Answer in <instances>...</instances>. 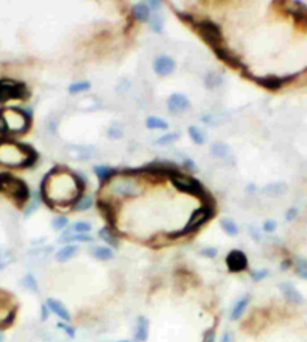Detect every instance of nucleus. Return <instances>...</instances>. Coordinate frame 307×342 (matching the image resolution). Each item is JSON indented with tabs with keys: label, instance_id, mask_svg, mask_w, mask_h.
<instances>
[{
	"label": "nucleus",
	"instance_id": "nucleus-50",
	"mask_svg": "<svg viewBox=\"0 0 307 342\" xmlns=\"http://www.w3.org/2000/svg\"><path fill=\"white\" fill-rule=\"evenodd\" d=\"M49 315H50V309H49V306L44 303V304H41V319L43 321H46L47 318H49Z\"/></svg>",
	"mask_w": 307,
	"mask_h": 342
},
{
	"label": "nucleus",
	"instance_id": "nucleus-5",
	"mask_svg": "<svg viewBox=\"0 0 307 342\" xmlns=\"http://www.w3.org/2000/svg\"><path fill=\"white\" fill-rule=\"evenodd\" d=\"M169 178H170L172 184L178 190H181L184 193H188V195H193V196H197V198H202V199L206 198V193H205L203 186L194 177L181 174L179 170H176V172H172L169 175Z\"/></svg>",
	"mask_w": 307,
	"mask_h": 342
},
{
	"label": "nucleus",
	"instance_id": "nucleus-33",
	"mask_svg": "<svg viewBox=\"0 0 307 342\" xmlns=\"http://www.w3.org/2000/svg\"><path fill=\"white\" fill-rule=\"evenodd\" d=\"M91 88V83L86 82V80H79V82H74L68 86V91L70 94H79V92H85Z\"/></svg>",
	"mask_w": 307,
	"mask_h": 342
},
{
	"label": "nucleus",
	"instance_id": "nucleus-30",
	"mask_svg": "<svg viewBox=\"0 0 307 342\" xmlns=\"http://www.w3.org/2000/svg\"><path fill=\"white\" fill-rule=\"evenodd\" d=\"M205 85L209 89L218 88L220 85H223V76L220 73H209L205 79Z\"/></svg>",
	"mask_w": 307,
	"mask_h": 342
},
{
	"label": "nucleus",
	"instance_id": "nucleus-17",
	"mask_svg": "<svg viewBox=\"0 0 307 342\" xmlns=\"http://www.w3.org/2000/svg\"><path fill=\"white\" fill-rule=\"evenodd\" d=\"M248 77L254 79L260 86H263V88H266L269 91H275V89H280L281 85L284 82H287V79H293L295 74L293 76H289L286 79H280V77H274V76H269V77H254V76H250V74H248Z\"/></svg>",
	"mask_w": 307,
	"mask_h": 342
},
{
	"label": "nucleus",
	"instance_id": "nucleus-38",
	"mask_svg": "<svg viewBox=\"0 0 307 342\" xmlns=\"http://www.w3.org/2000/svg\"><path fill=\"white\" fill-rule=\"evenodd\" d=\"M91 229H92V225L89 222H76L73 226V232H77V234H89Z\"/></svg>",
	"mask_w": 307,
	"mask_h": 342
},
{
	"label": "nucleus",
	"instance_id": "nucleus-48",
	"mask_svg": "<svg viewBox=\"0 0 307 342\" xmlns=\"http://www.w3.org/2000/svg\"><path fill=\"white\" fill-rule=\"evenodd\" d=\"M0 134L2 136H8V133H7V124H5V118H4V112H2V109H0Z\"/></svg>",
	"mask_w": 307,
	"mask_h": 342
},
{
	"label": "nucleus",
	"instance_id": "nucleus-46",
	"mask_svg": "<svg viewBox=\"0 0 307 342\" xmlns=\"http://www.w3.org/2000/svg\"><path fill=\"white\" fill-rule=\"evenodd\" d=\"M202 342H215V330H214V328H208V330L203 333Z\"/></svg>",
	"mask_w": 307,
	"mask_h": 342
},
{
	"label": "nucleus",
	"instance_id": "nucleus-36",
	"mask_svg": "<svg viewBox=\"0 0 307 342\" xmlns=\"http://www.w3.org/2000/svg\"><path fill=\"white\" fill-rule=\"evenodd\" d=\"M295 271L299 277L307 279V259L302 258H296L295 261Z\"/></svg>",
	"mask_w": 307,
	"mask_h": 342
},
{
	"label": "nucleus",
	"instance_id": "nucleus-21",
	"mask_svg": "<svg viewBox=\"0 0 307 342\" xmlns=\"http://www.w3.org/2000/svg\"><path fill=\"white\" fill-rule=\"evenodd\" d=\"M94 172L97 174L100 183L104 184L107 180H110L112 177H115L118 174V170L110 167V166H107V164H97V166H94Z\"/></svg>",
	"mask_w": 307,
	"mask_h": 342
},
{
	"label": "nucleus",
	"instance_id": "nucleus-51",
	"mask_svg": "<svg viewBox=\"0 0 307 342\" xmlns=\"http://www.w3.org/2000/svg\"><path fill=\"white\" fill-rule=\"evenodd\" d=\"M220 342H233V334H232V331L226 330V331L223 333V336H221V340H220Z\"/></svg>",
	"mask_w": 307,
	"mask_h": 342
},
{
	"label": "nucleus",
	"instance_id": "nucleus-9",
	"mask_svg": "<svg viewBox=\"0 0 307 342\" xmlns=\"http://www.w3.org/2000/svg\"><path fill=\"white\" fill-rule=\"evenodd\" d=\"M17 313V304L13 300V295L7 291L0 289V328H5L13 324Z\"/></svg>",
	"mask_w": 307,
	"mask_h": 342
},
{
	"label": "nucleus",
	"instance_id": "nucleus-13",
	"mask_svg": "<svg viewBox=\"0 0 307 342\" xmlns=\"http://www.w3.org/2000/svg\"><path fill=\"white\" fill-rule=\"evenodd\" d=\"M190 100L184 94H172L167 100V109L170 113H182L190 109Z\"/></svg>",
	"mask_w": 307,
	"mask_h": 342
},
{
	"label": "nucleus",
	"instance_id": "nucleus-47",
	"mask_svg": "<svg viewBox=\"0 0 307 342\" xmlns=\"http://www.w3.org/2000/svg\"><path fill=\"white\" fill-rule=\"evenodd\" d=\"M38 207H40V199H38V198H35V199L29 204V207H26L25 214H26V216H31V214H32V213L38 208Z\"/></svg>",
	"mask_w": 307,
	"mask_h": 342
},
{
	"label": "nucleus",
	"instance_id": "nucleus-16",
	"mask_svg": "<svg viewBox=\"0 0 307 342\" xmlns=\"http://www.w3.org/2000/svg\"><path fill=\"white\" fill-rule=\"evenodd\" d=\"M149 337V319L145 315L137 316L134 325V340L136 342H146Z\"/></svg>",
	"mask_w": 307,
	"mask_h": 342
},
{
	"label": "nucleus",
	"instance_id": "nucleus-18",
	"mask_svg": "<svg viewBox=\"0 0 307 342\" xmlns=\"http://www.w3.org/2000/svg\"><path fill=\"white\" fill-rule=\"evenodd\" d=\"M280 291H281V294H283V297L287 300V301H290V303H295V304H301L302 301H304V297H302V294L292 285V283H289V282H283V283H280Z\"/></svg>",
	"mask_w": 307,
	"mask_h": 342
},
{
	"label": "nucleus",
	"instance_id": "nucleus-32",
	"mask_svg": "<svg viewBox=\"0 0 307 342\" xmlns=\"http://www.w3.org/2000/svg\"><path fill=\"white\" fill-rule=\"evenodd\" d=\"M92 204H94V201H92V198L91 196H80L79 199H77V202L74 204V210H77V211H85V210H89L91 207H92Z\"/></svg>",
	"mask_w": 307,
	"mask_h": 342
},
{
	"label": "nucleus",
	"instance_id": "nucleus-43",
	"mask_svg": "<svg viewBox=\"0 0 307 342\" xmlns=\"http://www.w3.org/2000/svg\"><path fill=\"white\" fill-rule=\"evenodd\" d=\"M58 327H59L61 330H64L67 336L76 337V328H74L73 325H70L68 322H65V321H64V322H58Z\"/></svg>",
	"mask_w": 307,
	"mask_h": 342
},
{
	"label": "nucleus",
	"instance_id": "nucleus-25",
	"mask_svg": "<svg viewBox=\"0 0 307 342\" xmlns=\"http://www.w3.org/2000/svg\"><path fill=\"white\" fill-rule=\"evenodd\" d=\"M133 16L136 17V20L139 22H149L151 14H149V8L146 4H136L133 7Z\"/></svg>",
	"mask_w": 307,
	"mask_h": 342
},
{
	"label": "nucleus",
	"instance_id": "nucleus-15",
	"mask_svg": "<svg viewBox=\"0 0 307 342\" xmlns=\"http://www.w3.org/2000/svg\"><path fill=\"white\" fill-rule=\"evenodd\" d=\"M46 304L49 306L50 312H53L55 315H58L62 321H65V322H70L71 321V313H70V310L67 309V306L61 300L50 297V298H47Z\"/></svg>",
	"mask_w": 307,
	"mask_h": 342
},
{
	"label": "nucleus",
	"instance_id": "nucleus-37",
	"mask_svg": "<svg viewBox=\"0 0 307 342\" xmlns=\"http://www.w3.org/2000/svg\"><path fill=\"white\" fill-rule=\"evenodd\" d=\"M178 137H179V133H167V134L160 136L155 143L157 145H169V143H173L175 140H178Z\"/></svg>",
	"mask_w": 307,
	"mask_h": 342
},
{
	"label": "nucleus",
	"instance_id": "nucleus-10",
	"mask_svg": "<svg viewBox=\"0 0 307 342\" xmlns=\"http://www.w3.org/2000/svg\"><path fill=\"white\" fill-rule=\"evenodd\" d=\"M113 190L115 193L121 195V196H128V198H134V196H139L142 189L137 186V183L131 178H118L115 183H113Z\"/></svg>",
	"mask_w": 307,
	"mask_h": 342
},
{
	"label": "nucleus",
	"instance_id": "nucleus-14",
	"mask_svg": "<svg viewBox=\"0 0 307 342\" xmlns=\"http://www.w3.org/2000/svg\"><path fill=\"white\" fill-rule=\"evenodd\" d=\"M214 52H215L217 56H218L223 62H226L229 67H232V68H235V70H238V68L245 70V65L241 62V59H239L236 55H233L232 52H229L227 49H224V47H217V49H214Z\"/></svg>",
	"mask_w": 307,
	"mask_h": 342
},
{
	"label": "nucleus",
	"instance_id": "nucleus-34",
	"mask_svg": "<svg viewBox=\"0 0 307 342\" xmlns=\"http://www.w3.org/2000/svg\"><path fill=\"white\" fill-rule=\"evenodd\" d=\"M149 23H151V29L157 34H161L163 31V25H164V20L160 14H154L151 19H149Z\"/></svg>",
	"mask_w": 307,
	"mask_h": 342
},
{
	"label": "nucleus",
	"instance_id": "nucleus-4",
	"mask_svg": "<svg viewBox=\"0 0 307 342\" xmlns=\"http://www.w3.org/2000/svg\"><path fill=\"white\" fill-rule=\"evenodd\" d=\"M4 118L8 134H23L32 124V116L28 110L20 107H4Z\"/></svg>",
	"mask_w": 307,
	"mask_h": 342
},
{
	"label": "nucleus",
	"instance_id": "nucleus-12",
	"mask_svg": "<svg viewBox=\"0 0 307 342\" xmlns=\"http://www.w3.org/2000/svg\"><path fill=\"white\" fill-rule=\"evenodd\" d=\"M176 62L173 58L166 56V55H160L154 59V71L158 76H169L175 71Z\"/></svg>",
	"mask_w": 307,
	"mask_h": 342
},
{
	"label": "nucleus",
	"instance_id": "nucleus-3",
	"mask_svg": "<svg viewBox=\"0 0 307 342\" xmlns=\"http://www.w3.org/2000/svg\"><path fill=\"white\" fill-rule=\"evenodd\" d=\"M0 193L14 199L20 205L28 202L31 198L28 184L10 172H0Z\"/></svg>",
	"mask_w": 307,
	"mask_h": 342
},
{
	"label": "nucleus",
	"instance_id": "nucleus-31",
	"mask_svg": "<svg viewBox=\"0 0 307 342\" xmlns=\"http://www.w3.org/2000/svg\"><path fill=\"white\" fill-rule=\"evenodd\" d=\"M14 261V253L10 249H0V270H4Z\"/></svg>",
	"mask_w": 307,
	"mask_h": 342
},
{
	"label": "nucleus",
	"instance_id": "nucleus-55",
	"mask_svg": "<svg viewBox=\"0 0 307 342\" xmlns=\"http://www.w3.org/2000/svg\"><path fill=\"white\" fill-rule=\"evenodd\" d=\"M290 265H292V261H290V259H284V261L281 262L280 268H281V270H287V268H289Z\"/></svg>",
	"mask_w": 307,
	"mask_h": 342
},
{
	"label": "nucleus",
	"instance_id": "nucleus-27",
	"mask_svg": "<svg viewBox=\"0 0 307 342\" xmlns=\"http://www.w3.org/2000/svg\"><path fill=\"white\" fill-rule=\"evenodd\" d=\"M220 226H221V229H223L227 235H230V237H235V235H238V232H239L238 225H236L232 219H221V220H220Z\"/></svg>",
	"mask_w": 307,
	"mask_h": 342
},
{
	"label": "nucleus",
	"instance_id": "nucleus-1",
	"mask_svg": "<svg viewBox=\"0 0 307 342\" xmlns=\"http://www.w3.org/2000/svg\"><path fill=\"white\" fill-rule=\"evenodd\" d=\"M58 187L59 190L43 198L50 207H53L55 204L68 205V204L77 202V199L82 196L85 183H82L77 175H74L65 167L56 166L44 177L41 183V189H58Z\"/></svg>",
	"mask_w": 307,
	"mask_h": 342
},
{
	"label": "nucleus",
	"instance_id": "nucleus-19",
	"mask_svg": "<svg viewBox=\"0 0 307 342\" xmlns=\"http://www.w3.org/2000/svg\"><path fill=\"white\" fill-rule=\"evenodd\" d=\"M248 303H250V295H248V294H245V295H242L241 298H238V300L235 301L232 310H230V319H232V321L239 319V318L242 316V313L245 312Z\"/></svg>",
	"mask_w": 307,
	"mask_h": 342
},
{
	"label": "nucleus",
	"instance_id": "nucleus-57",
	"mask_svg": "<svg viewBox=\"0 0 307 342\" xmlns=\"http://www.w3.org/2000/svg\"><path fill=\"white\" fill-rule=\"evenodd\" d=\"M118 342H133V340H127V339H122V340H118Z\"/></svg>",
	"mask_w": 307,
	"mask_h": 342
},
{
	"label": "nucleus",
	"instance_id": "nucleus-41",
	"mask_svg": "<svg viewBox=\"0 0 307 342\" xmlns=\"http://www.w3.org/2000/svg\"><path fill=\"white\" fill-rule=\"evenodd\" d=\"M284 190H286V186H284L283 183L269 184V186H266V187L263 189V192H265V193H275V195H278V193H283Z\"/></svg>",
	"mask_w": 307,
	"mask_h": 342
},
{
	"label": "nucleus",
	"instance_id": "nucleus-6",
	"mask_svg": "<svg viewBox=\"0 0 307 342\" xmlns=\"http://www.w3.org/2000/svg\"><path fill=\"white\" fill-rule=\"evenodd\" d=\"M31 92L23 82L13 79H0V103H7L11 100H28Z\"/></svg>",
	"mask_w": 307,
	"mask_h": 342
},
{
	"label": "nucleus",
	"instance_id": "nucleus-24",
	"mask_svg": "<svg viewBox=\"0 0 307 342\" xmlns=\"http://www.w3.org/2000/svg\"><path fill=\"white\" fill-rule=\"evenodd\" d=\"M91 255L100 261H110L115 256L112 247H109V246H97L91 250Z\"/></svg>",
	"mask_w": 307,
	"mask_h": 342
},
{
	"label": "nucleus",
	"instance_id": "nucleus-49",
	"mask_svg": "<svg viewBox=\"0 0 307 342\" xmlns=\"http://www.w3.org/2000/svg\"><path fill=\"white\" fill-rule=\"evenodd\" d=\"M296 216H298V210H296V208H289L287 213H286V216H284V219H286L287 222H292V220H295Z\"/></svg>",
	"mask_w": 307,
	"mask_h": 342
},
{
	"label": "nucleus",
	"instance_id": "nucleus-56",
	"mask_svg": "<svg viewBox=\"0 0 307 342\" xmlns=\"http://www.w3.org/2000/svg\"><path fill=\"white\" fill-rule=\"evenodd\" d=\"M5 340V336H4V333H0V342H4Z\"/></svg>",
	"mask_w": 307,
	"mask_h": 342
},
{
	"label": "nucleus",
	"instance_id": "nucleus-54",
	"mask_svg": "<svg viewBox=\"0 0 307 342\" xmlns=\"http://www.w3.org/2000/svg\"><path fill=\"white\" fill-rule=\"evenodd\" d=\"M184 166L187 167V169H191V170H194L196 169V164H194V161L193 160H184Z\"/></svg>",
	"mask_w": 307,
	"mask_h": 342
},
{
	"label": "nucleus",
	"instance_id": "nucleus-26",
	"mask_svg": "<svg viewBox=\"0 0 307 342\" xmlns=\"http://www.w3.org/2000/svg\"><path fill=\"white\" fill-rule=\"evenodd\" d=\"M230 148L229 145H226L224 142H215L211 145V155L212 157H217V158H223L229 154Z\"/></svg>",
	"mask_w": 307,
	"mask_h": 342
},
{
	"label": "nucleus",
	"instance_id": "nucleus-23",
	"mask_svg": "<svg viewBox=\"0 0 307 342\" xmlns=\"http://www.w3.org/2000/svg\"><path fill=\"white\" fill-rule=\"evenodd\" d=\"M98 237L109 246L112 247H118L119 246V240H118V235L112 232V229L109 226H104L98 231Z\"/></svg>",
	"mask_w": 307,
	"mask_h": 342
},
{
	"label": "nucleus",
	"instance_id": "nucleus-2",
	"mask_svg": "<svg viewBox=\"0 0 307 342\" xmlns=\"http://www.w3.org/2000/svg\"><path fill=\"white\" fill-rule=\"evenodd\" d=\"M38 160V152L11 137L0 136V164L10 167H29Z\"/></svg>",
	"mask_w": 307,
	"mask_h": 342
},
{
	"label": "nucleus",
	"instance_id": "nucleus-11",
	"mask_svg": "<svg viewBox=\"0 0 307 342\" xmlns=\"http://www.w3.org/2000/svg\"><path fill=\"white\" fill-rule=\"evenodd\" d=\"M226 265L230 273H239L244 271L248 267V259L242 250H230L226 256Z\"/></svg>",
	"mask_w": 307,
	"mask_h": 342
},
{
	"label": "nucleus",
	"instance_id": "nucleus-44",
	"mask_svg": "<svg viewBox=\"0 0 307 342\" xmlns=\"http://www.w3.org/2000/svg\"><path fill=\"white\" fill-rule=\"evenodd\" d=\"M262 229H263L265 232H268V234L274 232V231L277 229V223H275V220H272V219L265 220V222H263V225H262Z\"/></svg>",
	"mask_w": 307,
	"mask_h": 342
},
{
	"label": "nucleus",
	"instance_id": "nucleus-8",
	"mask_svg": "<svg viewBox=\"0 0 307 342\" xmlns=\"http://www.w3.org/2000/svg\"><path fill=\"white\" fill-rule=\"evenodd\" d=\"M197 34L202 37V40L211 46L212 49H217L220 47L221 41H223V35H221V31L220 28L214 23V22H209V20H202L199 23L194 25Z\"/></svg>",
	"mask_w": 307,
	"mask_h": 342
},
{
	"label": "nucleus",
	"instance_id": "nucleus-29",
	"mask_svg": "<svg viewBox=\"0 0 307 342\" xmlns=\"http://www.w3.org/2000/svg\"><path fill=\"white\" fill-rule=\"evenodd\" d=\"M146 127L149 130H166L169 127V124L164 119L158 118V116H149L146 119Z\"/></svg>",
	"mask_w": 307,
	"mask_h": 342
},
{
	"label": "nucleus",
	"instance_id": "nucleus-7",
	"mask_svg": "<svg viewBox=\"0 0 307 342\" xmlns=\"http://www.w3.org/2000/svg\"><path fill=\"white\" fill-rule=\"evenodd\" d=\"M212 216H214V208H212L211 204H205V205L199 207L197 210L193 211V214L190 216V220L187 222V225L184 226V229L179 231V232L170 234V238H176V237H179V235H185V234L196 232L200 226H203L208 220H211Z\"/></svg>",
	"mask_w": 307,
	"mask_h": 342
},
{
	"label": "nucleus",
	"instance_id": "nucleus-35",
	"mask_svg": "<svg viewBox=\"0 0 307 342\" xmlns=\"http://www.w3.org/2000/svg\"><path fill=\"white\" fill-rule=\"evenodd\" d=\"M23 285L25 288H28L29 291H34V292H38V282L35 279V276L32 273H28L25 277H23Z\"/></svg>",
	"mask_w": 307,
	"mask_h": 342
},
{
	"label": "nucleus",
	"instance_id": "nucleus-45",
	"mask_svg": "<svg viewBox=\"0 0 307 342\" xmlns=\"http://www.w3.org/2000/svg\"><path fill=\"white\" fill-rule=\"evenodd\" d=\"M200 255L202 256H205V258H215L217 255H218V249L217 247H205V249H202L200 250Z\"/></svg>",
	"mask_w": 307,
	"mask_h": 342
},
{
	"label": "nucleus",
	"instance_id": "nucleus-52",
	"mask_svg": "<svg viewBox=\"0 0 307 342\" xmlns=\"http://www.w3.org/2000/svg\"><path fill=\"white\" fill-rule=\"evenodd\" d=\"M248 231H250L251 237H253L256 241H259V240H260V232H259V229H257L256 226H250V229H248Z\"/></svg>",
	"mask_w": 307,
	"mask_h": 342
},
{
	"label": "nucleus",
	"instance_id": "nucleus-53",
	"mask_svg": "<svg viewBox=\"0 0 307 342\" xmlns=\"http://www.w3.org/2000/svg\"><path fill=\"white\" fill-rule=\"evenodd\" d=\"M148 8H152V10H158L161 7V2H158V0H151V2H146Z\"/></svg>",
	"mask_w": 307,
	"mask_h": 342
},
{
	"label": "nucleus",
	"instance_id": "nucleus-40",
	"mask_svg": "<svg viewBox=\"0 0 307 342\" xmlns=\"http://www.w3.org/2000/svg\"><path fill=\"white\" fill-rule=\"evenodd\" d=\"M269 276V271L266 268H257V270H251L250 271V277L254 280V282H260L263 280L265 277Z\"/></svg>",
	"mask_w": 307,
	"mask_h": 342
},
{
	"label": "nucleus",
	"instance_id": "nucleus-42",
	"mask_svg": "<svg viewBox=\"0 0 307 342\" xmlns=\"http://www.w3.org/2000/svg\"><path fill=\"white\" fill-rule=\"evenodd\" d=\"M122 134H124V130H122L121 125H112L107 130V136L110 139H119V137H122Z\"/></svg>",
	"mask_w": 307,
	"mask_h": 342
},
{
	"label": "nucleus",
	"instance_id": "nucleus-28",
	"mask_svg": "<svg viewBox=\"0 0 307 342\" xmlns=\"http://www.w3.org/2000/svg\"><path fill=\"white\" fill-rule=\"evenodd\" d=\"M188 134H190L191 140H193L196 145H202V143H205V140H206V134L202 131V128H199V127H196V125H191V127L188 128Z\"/></svg>",
	"mask_w": 307,
	"mask_h": 342
},
{
	"label": "nucleus",
	"instance_id": "nucleus-39",
	"mask_svg": "<svg viewBox=\"0 0 307 342\" xmlns=\"http://www.w3.org/2000/svg\"><path fill=\"white\" fill-rule=\"evenodd\" d=\"M67 226H68V219L64 217V216H58V217H55L53 222H52V228H53L55 231H62V229H65Z\"/></svg>",
	"mask_w": 307,
	"mask_h": 342
},
{
	"label": "nucleus",
	"instance_id": "nucleus-20",
	"mask_svg": "<svg viewBox=\"0 0 307 342\" xmlns=\"http://www.w3.org/2000/svg\"><path fill=\"white\" fill-rule=\"evenodd\" d=\"M97 207L100 208L103 217L109 222V225H115L116 223V213H115V208L112 207V204L109 201H104V199H100L97 202Z\"/></svg>",
	"mask_w": 307,
	"mask_h": 342
},
{
	"label": "nucleus",
	"instance_id": "nucleus-22",
	"mask_svg": "<svg viewBox=\"0 0 307 342\" xmlns=\"http://www.w3.org/2000/svg\"><path fill=\"white\" fill-rule=\"evenodd\" d=\"M79 247L76 244H65L64 247H61L58 252H56V261L59 262H65V261H70L71 258L76 256Z\"/></svg>",
	"mask_w": 307,
	"mask_h": 342
}]
</instances>
